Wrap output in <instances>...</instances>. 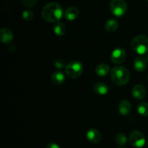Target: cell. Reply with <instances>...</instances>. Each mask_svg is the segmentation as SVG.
<instances>
[{
  "label": "cell",
  "instance_id": "cell-1",
  "mask_svg": "<svg viewBox=\"0 0 148 148\" xmlns=\"http://www.w3.org/2000/svg\"><path fill=\"white\" fill-rule=\"evenodd\" d=\"M43 20L48 23H58L64 15L62 7L59 3L50 2L46 4L41 12Z\"/></svg>",
  "mask_w": 148,
  "mask_h": 148
},
{
  "label": "cell",
  "instance_id": "cell-2",
  "mask_svg": "<svg viewBox=\"0 0 148 148\" xmlns=\"http://www.w3.org/2000/svg\"><path fill=\"white\" fill-rule=\"evenodd\" d=\"M111 77L113 82L118 86H124L130 81V73L124 66H116L111 71Z\"/></svg>",
  "mask_w": 148,
  "mask_h": 148
},
{
  "label": "cell",
  "instance_id": "cell-3",
  "mask_svg": "<svg viewBox=\"0 0 148 148\" xmlns=\"http://www.w3.org/2000/svg\"><path fill=\"white\" fill-rule=\"evenodd\" d=\"M131 46L133 50L139 55H144L148 52V36L138 35L132 39Z\"/></svg>",
  "mask_w": 148,
  "mask_h": 148
},
{
  "label": "cell",
  "instance_id": "cell-4",
  "mask_svg": "<svg viewBox=\"0 0 148 148\" xmlns=\"http://www.w3.org/2000/svg\"><path fill=\"white\" fill-rule=\"evenodd\" d=\"M83 72V65L79 61H72L66 65L65 73L71 78H77L80 76Z\"/></svg>",
  "mask_w": 148,
  "mask_h": 148
},
{
  "label": "cell",
  "instance_id": "cell-5",
  "mask_svg": "<svg viewBox=\"0 0 148 148\" xmlns=\"http://www.w3.org/2000/svg\"><path fill=\"white\" fill-rule=\"evenodd\" d=\"M110 10L114 15L121 17L127 11V4L125 0H111Z\"/></svg>",
  "mask_w": 148,
  "mask_h": 148
},
{
  "label": "cell",
  "instance_id": "cell-6",
  "mask_svg": "<svg viewBox=\"0 0 148 148\" xmlns=\"http://www.w3.org/2000/svg\"><path fill=\"white\" fill-rule=\"evenodd\" d=\"M130 142L134 147H143L145 144V138L140 131H133L130 135Z\"/></svg>",
  "mask_w": 148,
  "mask_h": 148
},
{
  "label": "cell",
  "instance_id": "cell-7",
  "mask_svg": "<svg viewBox=\"0 0 148 148\" xmlns=\"http://www.w3.org/2000/svg\"><path fill=\"white\" fill-rule=\"evenodd\" d=\"M126 57H127V54H126L125 50L123 48L118 47L113 50L110 58L113 63L120 65L124 62V60L126 59Z\"/></svg>",
  "mask_w": 148,
  "mask_h": 148
},
{
  "label": "cell",
  "instance_id": "cell-8",
  "mask_svg": "<svg viewBox=\"0 0 148 148\" xmlns=\"http://www.w3.org/2000/svg\"><path fill=\"white\" fill-rule=\"evenodd\" d=\"M13 33L8 28H2L0 30V40L4 44H9L13 40Z\"/></svg>",
  "mask_w": 148,
  "mask_h": 148
},
{
  "label": "cell",
  "instance_id": "cell-9",
  "mask_svg": "<svg viewBox=\"0 0 148 148\" xmlns=\"http://www.w3.org/2000/svg\"><path fill=\"white\" fill-rule=\"evenodd\" d=\"M86 138L91 143L96 144L101 140V134L99 131L92 128L87 131Z\"/></svg>",
  "mask_w": 148,
  "mask_h": 148
},
{
  "label": "cell",
  "instance_id": "cell-10",
  "mask_svg": "<svg viewBox=\"0 0 148 148\" xmlns=\"http://www.w3.org/2000/svg\"><path fill=\"white\" fill-rule=\"evenodd\" d=\"M147 65V60L143 56H138L134 59L133 66L137 72H143L146 70Z\"/></svg>",
  "mask_w": 148,
  "mask_h": 148
},
{
  "label": "cell",
  "instance_id": "cell-11",
  "mask_svg": "<svg viewBox=\"0 0 148 148\" xmlns=\"http://www.w3.org/2000/svg\"><path fill=\"white\" fill-rule=\"evenodd\" d=\"M132 95L137 100H143L146 96V89L142 84H137L132 89Z\"/></svg>",
  "mask_w": 148,
  "mask_h": 148
},
{
  "label": "cell",
  "instance_id": "cell-12",
  "mask_svg": "<svg viewBox=\"0 0 148 148\" xmlns=\"http://www.w3.org/2000/svg\"><path fill=\"white\" fill-rule=\"evenodd\" d=\"M79 15V11L76 7H69L66 9L64 13L65 19L69 21L76 20Z\"/></svg>",
  "mask_w": 148,
  "mask_h": 148
},
{
  "label": "cell",
  "instance_id": "cell-13",
  "mask_svg": "<svg viewBox=\"0 0 148 148\" xmlns=\"http://www.w3.org/2000/svg\"><path fill=\"white\" fill-rule=\"evenodd\" d=\"M119 111L121 115H128L132 111V104L129 100H124L119 104Z\"/></svg>",
  "mask_w": 148,
  "mask_h": 148
},
{
  "label": "cell",
  "instance_id": "cell-14",
  "mask_svg": "<svg viewBox=\"0 0 148 148\" xmlns=\"http://www.w3.org/2000/svg\"><path fill=\"white\" fill-rule=\"evenodd\" d=\"M65 75L60 71H56L51 75V81L54 85L60 86L65 81Z\"/></svg>",
  "mask_w": 148,
  "mask_h": 148
},
{
  "label": "cell",
  "instance_id": "cell-15",
  "mask_svg": "<svg viewBox=\"0 0 148 148\" xmlns=\"http://www.w3.org/2000/svg\"><path fill=\"white\" fill-rule=\"evenodd\" d=\"M92 89H93L94 92L96 94H100V95H105L108 92L109 88H108V85L104 83L97 82L94 84Z\"/></svg>",
  "mask_w": 148,
  "mask_h": 148
},
{
  "label": "cell",
  "instance_id": "cell-16",
  "mask_svg": "<svg viewBox=\"0 0 148 148\" xmlns=\"http://www.w3.org/2000/svg\"><path fill=\"white\" fill-rule=\"evenodd\" d=\"M110 72V67L107 64L101 63L98 65L95 68V73L98 76H106Z\"/></svg>",
  "mask_w": 148,
  "mask_h": 148
},
{
  "label": "cell",
  "instance_id": "cell-17",
  "mask_svg": "<svg viewBox=\"0 0 148 148\" xmlns=\"http://www.w3.org/2000/svg\"><path fill=\"white\" fill-rule=\"evenodd\" d=\"M119 27L118 22L115 19H110L107 20L105 24V28L108 33H114Z\"/></svg>",
  "mask_w": 148,
  "mask_h": 148
},
{
  "label": "cell",
  "instance_id": "cell-18",
  "mask_svg": "<svg viewBox=\"0 0 148 148\" xmlns=\"http://www.w3.org/2000/svg\"><path fill=\"white\" fill-rule=\"evenodd\" d=\"M53 30L56 36H62L66 33V26L62 22H58V23H56L54 24Z\"/></svg>",
  "mask_w": 148,
  "mask_h": 148
},
{
  "label": "cell",
  "instance_id": "cell-19",
  "mask_svg": "<svg viewBox=\"0 0 148 148\" xmlns=\"http://www.w3.org/2000/svg\"><path fill=\"white\" fill-rule=\"evenodd\" d=\"M137 112L142 116H145V117L148 116V103L145 102H140L137 106Z\"/></svg>",
  "mask_w": 148,
  "mask_h": 148
},
{
  "label": "cell",
  "instance_id": "cell-20",
  "mask_svg": "<svg viewBox=\"0 0 148 148\" xmlns=\"http://www.w3.org/2000/svg\"><path fill=\"white\" fill-rule=\"evenodd\" d=\"M116 143L119 146H124L127 142V138L124 133H117L115 137Z\"/></svg>",
  "mask_w": 148,
  "mask_h": 148
},
{
  "label": "cell",
  "instance_id": "cell-21",
  "mask_svg": "<svg viewBox=\"0 0 148 148\" xmlns=\"http://www.w3.org/2000/svg\"><path fill=\"white\" fill-rule=\"evenodd\" d=\"M33 15H34L33 12L30 10H24L22 13V17H23V20L25 21H30L33 18Z\"/></svg>",
  "mask_w": 148,
  "mask_h": 148
},
{
  "label": "cell",
  "instance_id": "cell-22",
  "mask_svg": "<svg viewBox=\"0 0 148 148\" xmlns=\"http://www.w3.org/2000/svg\"><path fill=\"white\" fill-rule=\"evenodd\" d=\"M66 65L65 63L64 59H62V58H58L55 60L54 62V67L58 70H62L66 68Z\"/></svg>",
  "mask_w": 148,
  "mask_h": 148
},
{
  "label": "cell",
  "instance_id": "cell-23",
  "mask_svg": "<svg viewBox=\"0 0 148 148\" xmlns=\"http://www.w3.org/2000/svg\"><path fill=\"white\" fill-rule=\"evenodd\" d=\"M22 4L23 6L27 8H32L36 5L38 2V0H21Z\"/></svg>",
  "mask_w": 148,
  "mask_h": 148
},
{
  "label": "cell",
  "instance_id": "cell-24",
  "mask_svg": "<svg viewBox=\"0 0 148 148\" xmlns=\"http://www.w3.org/2000/svg\"><path fill=\"white\" fill-rule=\"evenodd\" d=\"M46 148H60V147L55 142H50L46 145Z\"/></svg>",
  "mask_w": 148,
  "mask_h": 148
},
{
  "label": "cell",
  "instance_id": "cell-25",
  "mask_svg": "<svg viewBox=\"0 0 148 148\" xmlns=\"http://www.w3.org/2000/svg\"><path fill=\"white\" fill-rule=\"evenodd\" d=\"M147 62H148V55H147Z\"/></svg>",
  "mask_w": 148,
  "mask_h": 148
},
{
  "label": "cell",
  "instance_id": "cell-26",
  "mask_svg": "<svg viewBox=\"0 0 148 148\" xmlns=\"http://www.w3.org/2000/svg\"><path fill=\"white\" fill-rule=\"evenodd\" d=\"M147 80H148V76H147Z\"/></svg>",
  "mask_w": 148,
  "mask_h": 148
},
{
  "label": "cell",
  "instance_id": "cell-27",
  "mask_svg": "<svg viewBox=\"0 0 148 148\" xmlns=\"http://www.w3.org/2000/svg\"><path fill=\"white\" fill-rule=\"evenodd\" d=\"M121 148H123V147H121Z\"/></svg>",
  "mask_w": 148,
  "mask_h": 148
},
{
  "label": "cell",
  "instance_id": "cell-28",
  "mask_svg": "<svg viewBox=\"0 0 148 148\" xmlns=\"http://www.w3.org/2000/svg\"><path fill=\"white\" fill-rule=\"evenodd\" d=\"M147 1H148V0H147Z\"/></svg>",
  "mask_w": 148,
  "mask_h": 148
}]
</instances>
